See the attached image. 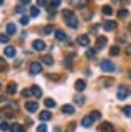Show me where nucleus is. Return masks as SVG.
<instances>
[{
	"mask_svg": "<svg viewBox=\"0 0 131 132\" xmlns=\"http://www.w3.org/2000/svg\"><path fill=\"white\" fill-rule=\"evenodd\" d=\"M128 29H129V32H131V23H129V26H128Z\"/></svg>",
	"mask_w": 131,
	"mask_h": 132,
	"instance_id": "nucleus-42",
	"label": "nucleus"
},
{
	"mask_svg": "<svg viewBox=\"0 0 131 132\" xmlns=\"http://www.w3.org/2000/svg\"><path fill=\"white\" fill-rule=\"evenodd\" d=\"M0 90H2V84H0Z\"/></svg>",
	"mask_w": 131,
	"mask_h": 132,
	"instance_id": "nucleus-46",
	"label": "nucleus"
},
{
	"mask_svg": "<svg viewBox=\"0 0 131 132\" xmlns=\"http://www.w3.org/2000/svg\"><path fill=\"white\" fill-rule=\"evenodd\" d=\"M89 37L88 36H79V37H78V44H79V45H83V47H88V45H89Z\"/></svg>",
	"mask_w": 131,
	"mask_h": 132,
	"instance_id": "nucleus-13",
	"label": "nucleus"
},
{
	"mask_svg": "<svg viewBox=\"0 0 131 132\" xmlns=\"http://www.w3.org/2000/svg\"><path fill=\"white\" fill-rule=\"evenodd\" d=\"M99 132H115V127L110 122H102L99 126Z\"/></svg>",
	"mask_w": 131,
	"mask_h": 132,
	"instance_id": "nucleus-3",
	"label": "nucleus"
},
{
	"mask_svg": "<svg viewBox=\"0 0 131 132\" xmlns=\"http://www.w3.org/2000/svg\"><path fill=\"white\" fill-rule=\"evenodd\" d=\"M8 40H10V37L6 34H0V42H2V44H6Z\"/></svg>",
	"mask_w": 131,
	"mask_h": 132,
	"instance_id": "nucleus-33",
	"label": "nucleus"
},
{
	"mask_svg": "<svg viewBox=\"0 0 131 132\" xmlns=\"http://www.w3.org/2000/svg\"><path fill=\"white\" fill-rule=\"evenodd\" d=\"M39 119H41L42 122L44 121H50L52 119V114L49 113V111H42V113H39Z\"/></svg>",
	"mask_w": 131,
	"mask_h": 132,
	"instance_id": "nucleus-15",
	"label": "nucleus"
},
{
	"mask_svg": "<svg viewBox=\"0 0 131 132\" xmlns=\"http://www.w3.org/2000/svg\"><path fill=\"white\" fill-rule=\"evenodd\" d=\"M0 129H2L3 132H6V130H10V124L6 122V121H3L2 124H0Z\"/></svg>",
	"mask_w": 131,
	"mask_h": 132,
	"instance_id": "nucleus-30",
	"label": "nucleus"
},
{
	"mask_svg": "<svg viewBox=\"0 0 131 132\" xmlns=\"http://www.w3.org/2000/svg\"><path fill=\"white\" fill-rule=\"evenodd\" d=\"M67 24L70 26V28H73V29L78 28V18L75 16V13H73V15H70V16L67 18Z\"/></svg>",
	"mask_w": 131,
	"mask_h": 132,
	"instance_id": "nucleus-4",
	"label": "nucleus"
},
{
	"mask_svg": "<svg viewBox=\"0 0 131 132\" xmlns=\"http://www.w3.org/2000/svg\"><path fill=\"white\" fill-rule=\"evenodd\" d=\"M100 69H102L104 72H113L117 68H115V64H113L112 61H108V60H102V61H100Z\"/></svg>",
	"mask_w": 131,
	"mask_h": 132,
	"instance_id": "nucleus-1",
	"label": "nucleus"
},
{
	"mask_svg": "<svg viewBox=\"0 0 131 132\" xmlns=\"http://www.w3.org/2000/svg\"><path fill=\"white\" fill-rule=\"evenodd\" d=\"M102 11H104V15H112V13H113V10H112V6H108V5H105V6H104V8H102Z\"/></svg>",
	"mask_w": 131,
	"mask_h": 132,
	"instance_id": "nucleus-25",
	"label": "nucleus"
},
{
	"mask_svg": "<svg viewBox=\"0 0 131 132\" xmlns=\"http://www.w3.org/2000/svg\"><path fill=\"white\" fill-rule=\"evenodd\" d=\"M0 114H3L5 118H13L15 116V111H13L11 108H3L2 111H0Z\"/></svg>",
	"mask_w": 131,
	"mask_h": 132,
	"instance_id": "nucleus-18",
	"label": "nucleus"
},
{
	"mask_svg": "<svg viewBox=\"0 0 131 132\" xmlns=\"http://www.w3.org/2000/svg\"><path fill=\"white\" fill-rule=\"evenodd\" d=\"M31 94L34 95L36 98H41V97H42V90H41V87H39V85H32V87H31Z\"/></svg>",
	"mask_w": 131,
	"mask_h": 132,
	"instance_id": "nucleus-9",
	"label": "nucleus"
},
{
	"mask_svg": "<svg viewBox=\"0 0 131 132\" xmlns=\"http://www.w3.org/2000/svg\"><path fill=\"white\" fill-rule=\"evenodd\" d=\"M126 53H128V55L131 56V44H129V45H128V47H126Z\"/></svg>",
	"mask_w": 131,
	"mask_h": 132,
	"instance_id": "nucleus-40",
	"label": "nucleus"
},
{
	"mask_svg": "<svg viewBox=\"0 0 131 132\" xmlns=\"http://www.w3.org/2000/svg\"><path fill=\"white\" fill-rule=\"evenodd\" d=\"M123 114L131 118V106H125V108H123Z\"/></svg>",
	"mask_w": 131,
	"mask_h": 132,
	"instance_id": "nucleus-34",
	"label": "nucleus"
},
{
	"mask_svg": "<svg viewBox=\"0 0 131 132\" xmlns=\"http://www.w3.org/2000/svg\"><path fill=\"white\" fill-rule=\"evenodd\" d=\"M29 16H31V18H37V16H39V8H37V6H32V8H31Z\"/></svg>",
	"mask_w": 131,
	"mask_h": 132,
	"instance_id": "nucleus-22",
	"label": "nucleus"
},
{
	"mask_svg": "<svg viewBox=\"0 0 131 132\" xmlns=\"http://www.w3.org/2000/svg\"><path fill=\"white\" fill-rule=\"evenodd\" d=\"M118 53H120V48L117 47V45H115V47H112V48H110V55H112V56H117Z\"/></svg>",
	"mask_w": 131,
	"mask_h": 132,
	"instance_id": "nucleus-28",
	"label": "nucleus"
},
{
	"mask_svg": "<svg viewBox=\"0 0 131 132\" xmlns=\"http://www.w3.org/2000/svg\"><path fill=\"white\" fill-rule=\"evenodd\" d=\"M52 32H54V28H52V26H45L44 28V34H52Z\"/></svg>",
	"mask_w": 131,
	"mask_h": 132,
	"instance_id": "nucleus-35",
	"label": "nucleus"
},
{
	"mask_svg": "<svg viewBox=\"0 0 131 132\" xmlns=\"http://www.w3.org/2000/svg\"><path fill=\"white\" fill-rule=\"evenodd\" d=\"M41 71H42V63H41V61H34V63H31V66H29V72H31L32 76L41 74Z\"/></svg>",
	"mask_w": 131,
	"mask_h": 132,
	"instance_id": "nucleus-2",
	"label": "nucleus"
},
{
	"mask_svg": "<svg viewBox=\"0 0 131 132\" xmlns=\"http://www.w3.org/2000/svg\"><path fill=\"white\" fill-rule=\"evenodd\" d=\"M3 100H5V98H3V97H0V102H3Z\"/></svg>",
	"mask_w": 131,
	"mask_h": 132,
	"instance_id": "nucleus-43",
	"label": "nucleus"
},
{
	"mask_svg": "<svg viewBox=\"0 0 131 132\" xmlns=\"http://www.w3.org/2000/svg\"><path fill=\"white\" fill-rule=\"evenodd\" d=\"M44 103H45V106H47V108H54L55 105H57V103H55L54 100H52V98H47V100H45Z\"/></svg>",
	"mask_w": 131,
	"mask_h": 132,
	"instance_id": "nucleus-26",
	"label": "nucleus"
},
{
	"mask_svg": "<svg viewBox=\"0 0 131 132\" xmlns=\"http://www.w3.org/2000/svg\"><path fill=\"white\" fill-rule=\"evenodd\" d=\"M62 113H65V114H73L75 113V106H73V105H63V106H62Z\"/></svg>",
	"mask_w": 131,
	"mask_h": 132,
	"instance_id": "nucleus-12",
	"label": "nucleus"
},
{
	"mask_svg": "<svg viewBox=\"0 0 131 132\" xmlns=\"http://www.w3.org/2000/svg\"><path fill=\"white\" fill-rule=\"evenodd\" d=\"M15 53H16V50H15V47H11V45H8V47L5 48V56L13 58V56H15Z\"/></svg>",
	"mask_w": 131,
	"mask_h": 132,
	"instance_id": "nucleus-17",
	"label": "nucleus"
},
{
	"mask_svg": "<svg viewBox=\"0 0 131 132\" xmlns=\"http://www.w3.org/2000/svg\"><path fill=\"white\" fill-rule=\"evenodd\" d=\"M55 37L58 39V40H62V42H67L68 40V37H67V34H65L63 31H55Z\"/></svg>",
	"mask_w": 131,
	"mask_h": 132,
	"instance_id": "nucleus-19",
	"label": "nucleus"
},
{
	"mask_svg": "<svg viewBox=\"0 0 131 132\" xmlns=\"http://www.w3.org/2000/svg\"><path fill=\"white\" fill-rule=\"evenodd\" d=\"M19 23H21L23 26H28V24H29V16H21V19H19Z\"/></svg>",
	"mask_w": 131,
	"mask_h": 132,
	"instance_id": "nucleus-32",
	"label": "nucleus"
},
{
	"mask_svg": "<svg viewBox=\"0 0 131 132\" xmlns=\"http://www.w3.org/2000/svg\"><path fill=\"white\" fill-rule=\"evenodd\" d=\"M26 110L29 111V113H34V111H37V108H39V105H37V102H26Z\"/></svg>",
	"mask_w": 131,
	"mask_h": 132,
	"instance_id": "nucleus-7",
	"label": "nucleus"
},
{
	"mask_svg": "<svg viewBox=\"0 0 131 132\" xmlns=\"http://www.w3.org/2000/svg\"><path fill=\"white\" fill-rule=\"evenodd\" d=\"M32 48L37 50V52H42V50L45 48V42H44V40H41V39H37V40L32 42Z\"/></svg>",
	"mask_w": 131,
	"mask_h": 132,
	"instance_id": "nucleus-6",
	"label": "nucleus"
},
{
	"mask_svg": "<svg viewBox=\"0 0 131 132\" xmlns=\"http://www.w3.org/2000/svg\"><path fill=\"white\" fill-rule=\"evenodd\" d=\"M15 32H16V26L15 24H13V23H8V24H6V36H13V34H15Z\"/></svg>",
	"mask_w": 131,
	"mask_h": 132,
	"instance_id": "nucleus-14",
	"label": "nucleus"
},
{
	"mask_svg": "<svg viewBox=\"0 0 131 132\" xmlns=\"http://www.w3.org/2000/svg\"><path fill=\"white\" fill-rule=\"evenodd\" d=\"M105 44H107V37L99 36V37H97V40H96V48H102V47H105Z\"/></svg>",
	"mask_w": 131,
	"mask_h": 132,
	"instance_id": "nucleus-8",
	"label": "nucleus"
},
{
	"mask_svg": "<svg viewBox=\"0 0 131 132\" xmlns=\"http://www.w3.org/2000/svg\"><path fill=\"white\" fill-rule=\"evenodd\" d=\"M91 119H92V122L99 121L100 119V113H99V111H92V113H91Z\"/></svg>",
	"mask_w": 131,
	"mask_h": 132,
	"instance_id": "nucleus-24",
	"label": "nucleus"
},
{
	"mask_svg": "<svg viewBox=\"0 0 131 132\" xmlns=\"http://www.w3.org/2000/svg\"><path fill=\"white\" fill-rule=\"evenodd\" d=\"M75 100H76V105H84V102H86V98H84L83 95H78V97L75 98Z\"/></svg>",
	"mask_w": 131,
	"mask_h": 132,
	"instance_id": "nucleus-29",
	"label": "nucleus"
},
{
	"mask_svg": "<svg viewBox=\"0 0 131 132\" xmlns=\"http://www.w3.org/2000/svg\"><path fill=\"white\" fill-rule=\"evenodd\" d=\"M128 15H129V13H128V10H125V8L118 11V18H121V19H123V18H126Z\"/></svg>",
	"mask_w": 131,
	"mask_h": 132,
	"instance_id": "nucleus-31",
	"label": "nucleus"
},
{
	"mask_svg": "<svg viewBox=\"0 0 131 132\" xmlns=\"http://www.w3.org/2000/svg\"><path fill=\"white\" fill-rule=\"evenodd\" d=\"M126 97H128V89L125 87V85H121V87L118 89V92H117V98H118V100H125Z\"/></svg>",
	"mask_w": 131,
	"mask_h": 132,
	"instance_id": "nucleus-5",
	"label": "nucleus"
},
{
	"mask_svg": "<svg viewBox=\"0 0 131 132\" xmlns=\"http://www.w3.org/2000/svg\"><path fill=\"white\" fill-rule=\"evenodd\" d=\"M75 89H76L78 92H83L84 89H86V82H84L83 79H78V81L75 82Z\"/></svg>",
	"mask_w": 131,
	"mask_h": 132,
	"instance_id": "nucleus-11",
	"label": "nucleus"
},
{
	"mask_svg": "<svg viewBox=\"0 0 131 132\" xmlns=\"http://www.w3.org/2000/svg\"><path fill=\"white\" fill-rule=\"evenodd\" d=\"M86 56L88 58H94L96 56V48H88L86 50Z\"/></svg>",
	"mask_w": 131,
	"mask_h": 132,
	"instance_id": "nucleus-27",
	"label": "nucleus"
},
{
	"mask_svg": "<svg viewBox=\"0 0 131 132\" xmlns=\"http://www.w3.org/2000/svg\"><path fill=\"white\" fill-rule=\"evenodd\" d=\"M45 64H47V66H52V64H54V58H52L50 55H47V56H44V60H42Z\"/></svg>",
	"mask_w": 131,
	"mask_h": 132,
	"instance_id": "nucleus-23",
	"label": "nucleus"
},
{
	"mask_svg": "<svg viewBox=\"0 0 131 132\" xmlns=\"http://www.w3.org/2000/svg\"><path fill=\"white\" fill-rule=\"evenodd\" d=\"M3 69H5V61L2 60V58H0V72H2Z\"/></svg>",
	"mask_w": 131,
	"mask_h": 132,
	"instance_id": "nucleus-39",
	"label": "nucleus"
},
{
	"mask_svg": "<svg viewBox=\"0 0 131 132\" xmlns=\"http://www.w3.org/2000/svg\"><path fill=\"white\" fill-rule=\"evenodd\" d=\"M81 124H83V127H91L92 126V119H91V116H84L83 119H81Z\"/></svg>",
	"mask_w": 131,
	"mask_h": 132,
	"instance_id": "nucleus-16",
	"label": "nucleus"
},
{
	"mask_svg": "<svg viewBox=\"0 0 131 132\" xmlns=\"http://www.w3.org/2000/svg\"><path fill=\"white\" fill-rule=\"evenodd\" d=\"M129 79H131V71H129Z\"/></svg>",
	"mask_w": 131,
	"mask_h": 132,
	"instance_id": "nucleus-45",
	"label": "nucleus"
},
{
	"mask_svg": "<svg viewBox=\"0 0 131 132\" xmlns=\"http://www.w3.org/2000/svg\"><path fill=\"white\" fill-rule=\"evenodd\" d=\"M10 130L11 132H24V126H19V124H11L10 126Z\"/></svg>",
	"mask_w": 131,
	"mask_h": 132,
	"instance_id": "nucleus-21",
	"label": "nucleus"
},
{
	"mask_svg": "<svg viewBox=\"0 0 131 132\" xmlns=\"http://www.w3.org/2000/svg\"><path fill=\"white\" fill-rule=\"evenodd\" d=\"M75 6H78V8H84L86 6V2H73Z\"/></svg>",
	"mask_w": 131,
	"mask_h": 132,
	"instance_id": "nucleus-36",
	"label": "nucleus"
},
{
	"mask_svg": "<svg viewBox=\"0 0 131 132\" xmlns=\"http://www.w3.org/2000/svg\"><path fill=\"white\" fill-rule=\"evenodd\" d=\"M37 132H47V126H45V124H41V126H37Z\"/></svg>",
	"mask_w": 131,
	"mask_h": 132,
	"instance_id": "nucleus-37",
	"label": "nucleus"
},
{
	"mask_svg": "<svg viewBox=\"0 0 131 132\" xmlns=\"http://www.w3.org/2000/svg\"><path fill=\"white\" fill-rule=\"evenodd\" d=\"M2 5H3V2H2V0H0V6H2Z\"/></svg>",
	"mask_w": 131,
	"mask_h": 132,
	"instance_id": "nucleus-44",
	"label": "nucleus"
},
{
	"mask_svg": "<svg viewBox=\"0 0 131 132\" xmlns=\"http://www.w3.org/2000/svg\"><path fill=\"white\" fill-rule=\"evenodd\" d=\"M104 29H105V31H115L117 29V23L115 21H105V23H104Z\"/></svg>",
	"mask_w": 131,
	"mask_h": 132,
	"instance_id": "nucleus-10",
	"label": "nucleus"
},
{
	"mask_svg": "<svg viewBox=\"0 0 131 132\" xmlns=\"http://www.w3.org/2000/svg\"><path fill=\"white\" fill-rule=\"evenodd\" d=\"M75 126H76V124H75V122H71L70 126H68V129H70V130H73V129H75Z\"/></svg>",
	"mask_w": 131,
	"mask_h": 132,
	"instance_id": "nucleus-41",
	"label": "nucleus"
},
{
	"mask_svg": "<svg viewBox=\"0 0 131 132\" xmlns=\"http://www.w3.org/2000/svg\"><path fill=\"white\" fill-rule=\"evenodd\" d=\"M6 92H8V95H15L16 94V84L15 82H10L8 87H6Z\"/></svg>",
	"mask_w": 131,
	"mask_h": 132,
	"instance_id": "nucleus-20",
	"label": "nucleus"
},
{
	"mask_svg": "<svg viewBox=\"0 0 131 132\" xmlns=\"http://www.w3.org/2000/svg\"><path fill=\"white\" fill-rule=\"evenodd\" d=\"M29 95H31V89H26L21 92V97H29Z\"/></svg>",
	"mask_w": 131,
	"mask_h": 132,
	"instance_id": "nucleus-38",
	"label": "nucleus"
}]
</instances>
